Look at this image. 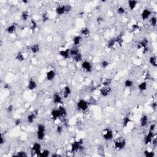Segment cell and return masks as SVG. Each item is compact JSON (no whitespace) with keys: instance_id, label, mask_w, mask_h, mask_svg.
<instances>
[{"instance_id":"obj_21","label":"cell","mask_w":157,"mask_h":157,"mask_svg":"<svg viewBox=\"0 0 157 157\" xmlns=\"http://www.w3.org/2000/svg\"><path fill=\"white\" fill-rule=\"evenodd\" d=\"M55 12L56 14L58 15H61L66 14L65 13V9H64V5L62 6H58L55 9Z\"/></svg>"},{"instance_id":"obj_3","label":"cell","mask_w":157,"mask_h":157,"mask_svg":"<svg viewBox=\"0 0 157 157\" xmlns=\"http://www.w3.org/2000/svg\"><path fill=\"white\" fill-rule=\"evenodd\" d=\"M41 152V145L39 143L36 142L33 144L31 149V156H37L39 157V155Z\"/></svg>"},{"instance_id":"obj_15","label":"cell","mask_w":157,"mask_h":157,"mask_svg":"<svg viewBox=\"0 0 157 157\" xmlns=\"http://www.w3.org/2000/svg\"><path fill=\"white\" fill-rule=\"evenodd\" d=\"M71 93V88L69 86H65L63 89V96L64 98H68L69 96Z\"/></svg>"},{"instance_id":"obj_1","label":"cell","mask_w":157,"mask_h":157,"mask_svg":"<svg viewBox=\"0 0 157 157\" xmlns=\"http://www.w3.org/2000/svg\"><path fill=\"white\" fill-rule=\"evenodd\" d=\"M82 144H83L82 139H80L79 140L74 142L73 143L71 144V152L74 153V152H77L78 151L81 150L83 149Z\"/></svg>"},{"instance_id":"obj_5","label":"cell","mask_w":157,"mask_h":157,"mask_svg":"<svg viewBox=\"0 0 157 157\" xmlns=\"http://www.w3.org/2000/svg\"><path fill=\"white\" fill-rule=\"evenodd\" d=\"M89 102L86 101L84 99H80L77 103V107L80 110L82 111H85L89 108Z\"/></svg>"},{"instance_id":"obj_2","label":"cell","mask_w":157,"mask_h":157,"mask_svg":"<svg viewBox=\"0 0 157 157\" xmlns=\"http://www.w3.org/2000/svg\"><path fill=\"white\" fill-rule=\"evenodd\" d=\"M46 134V127L43 124H39L38 126V131H37V137L40 140L44 139Z\"/></svg>"},{"instance_id":"obj_45","label":"cell","mask_w":157,"mask_h":157,"mask_svg":"<svg viewBox=\"0 0 157 157\" xmlns=\"http://www.w3.org/2000/svg\"><path fill=\"white\" fill-rule=\"evenodd\" d=\"M49 20V15L47 12H44L42 15V20L43 22H46Z\"/></svg>"},{"instance_id":"obj_28","label":"cell","mask_w":157,"mask_h":157,"mask_svg":"<svg viewBox=\"0 0 157 157\" xmlns=\"http://www.w3.org/2000/svg\"><path fill=\"white\" fill-rule=\"evenodd\" d=\"M80 33L82 36H89L90 35V30L87 27H84L82 28V29L80 31Z\"/></svg>"},{"instance_id":"obj_23","label":"cell","mask_w":157,"mask_h":157,"mask_svg":"<svg viewBox=\"0 0 157 157\" xmlns=\"http://www.w3.org/2000/svg\"><path fill=\"white\" fill-rule=\"evenodd\" d=\"M116 39L115 38H113L110 39L108 41L107 44V47L109 48L110 49H112L114 47V46H115L116 44Z\"/></svg>"},{"instance_id":"obj_48","label":"cell","mask_w":157,"mask_h":157,"mask_svg":"<svg viewBox=\"0 0 157 157\" xmlns=\"http://www.w3.org/2000/svg\"><path fill=\"white\" fill-rule=\"evenodd\" d=\"M13 110H14V107H13V106L11 105V104H9V105L7 107V108H6V112H8V114H11V113L13 111Z\"/></svg>"},{"instance_id":"obj_26","label":"cell","mask_w":157,"mask_h":157,"mask_svg":"<svg viewBox=\"0 0 157 157\" xmlns=\"http://www.w3.org/2000/svg\"><path fill=\"white\" fill-rule=\"evenodd\" d=\"M15 59H17V61L21 62V61H24L25 58V56L22 52H18L15 55Z\"/></svg>"},{"instance_id":"obj_6","label":"cell","mask_w":157,"mask_h":157,"mask_svg":"<svg viewBox=\"0 0 157 157\" xmlns=\"http://www.w3.org/2000/svg\"><path fill=\"white\" fill-rule=\"evenodd\" d=\"M102 137L106 140H110L113 139L114 133L110 129L106 128L102 132Z\"/></svg>"},{"instance_id":"obj_35","label":"cell","mask_w":157,"mask_h":157,"mask_svg":"<svg viewBox=\"0 0 157 157\" xmlns=\"http://www.w3.org/2000/svg\"><path fill=\"white\" fill-rule=\"evenodd\" d=\"M116 39V42L118 43L120 46L122 44V43L123 42V35H122V34H119L117 37H116L115 38Z\"/></svg>"},{"instance_id":"obj_9","label":"cell","mask_w":157,"mask_h":157,"mask_svg":"<svg viewBox=\"0 0 157 157\" xmlns=\"http://www.w3.org/2000/svg\"><path fill=\"white\" fill-rule=\"evenodd\" d=\"M99 92H100V94L101 95V96H103V97H106L111 92V89H110V87L104 86V87H101V89H100Z\"/></svg>"},{"instance_id":"obj_42","label":"cell","mask_w":157,"mask_h":157,"mask_svg":"<svg viewBox=\"0 0 157 157\" xmlns=\"http://www.w3.org/2000/svg\"><path fill=\"white\" fill-rule=\"evenodd\" d=\"M149 23L151 26L155 27L157 25V18L155 17H151L149 20Z\"/></svg>"},{"instance_id":"obj_44","label":"cell","mask_w":157,"mask_h":157,"mask_svg":"<svg viewBox=\"0 0 157 157\" xmlns=\"http://www.w3.org/2000/svg\"><path fill=\"white\" fill-rule=\"evenodd\" d=\"M144 154L146 157H155V153L153 152H149V150H146L144 152Z\"/></svg>"},{"instance_id":"obj_49","label":"cell","mask_w":157,"mask_h":157,"mask_svg":"<svg viewBox=\"0 0 157 157\" xmlns=\"http://www.w3.org/2000/svg\"><path fill=\"white\" fill-rule=\"evenodd\" d=\"M63 131V127L61 125H58L56 127V132L58 134H61Z\"/></svg>"},{"instance_id":"obj_52","label":"cell","mask_w":157,"mask_h":157,"mask_svg":"<svg viewBox=\"0 0 157 157\" xmlns=\"http://www.w3.org/2000/svg\"><path fill=\"white\" fill-rule=\"evenodd\" d=\"M14 123L16 127H18L20 124L21 123V120L20 119H15V122H14Z\"/></svg>"},{"instance_id":"obj_41","label":"cell","mask_w":157,"mask_h":157,"mask_svg":"<svg viewBox=\"0 0 157 157\" xmlns=\"http://www.w3.org/2000/svg\"><path fill=\"white\" fill-rule=\"evenodd\" d=\"M13 157H28V154L25 152L24 151H20L17 152V154L13 155Z\"/></svg>"},{"instance_id":"obj_51","label":"cell","mask_w":157,"mask_h":157,"mask_svg":"<svg viewBox=\"0 0 157 157\" xmlns=\"http://www.w3.org/2000/svg\"><path fill=\"white\" fill-rule=\"evenodd\" d=\"M0 139H0V144L3 145V144L5 142V137L3 134H1V135H0Z\"/></svg>"},{"instance_id":"obj_25","label":"cell","mask_w":157,"mask_h":157,"mask_svg":"<svg viewBox=\"0 0 157 157\" xmlns=\"http://www.w3.org/2000/svg\"><path fill=\"white\" fill-rule=\"evenodd\" d=\"M82 39V38L81 37V36H80V35L75 36L73 38L74 46H79V45L80 43H81Z\"/></svg>"},{"instance_id":"obj_60","label":"cell","mask_w":157,"mask_h":157,"mask_svg":"<svg viewBox=\"0 0 157 157\" xmlns=\"http://www.w3.org/2000/svg\"><path fill=\"white\" fill-rule=\"evenodd\" d=\"M148 47H145V48H144V49H143V53H147V52H148Z\"/></svg>"},{"instance_id":"obj_8","label":"cell","mask_w":157,"mask_h":157,"mask_svg":"<svg viewBox=\"0 0 157 157\" xmlns=\"http://www.w3.org/2000/svg\"><path fill=\"white\" fill-rule=\"evenodd\" d=\"M154 137V133L153 131H149V133L146 134V136L144 137V143L146 145H148L152 142V140Z\"/></svg>"},{"instance_id":"obj_58","label":"cell","mask_w":157,"mask_h":157,"mask_svg":"<svg viewBox=\"0 0 157 157\" xmlns=\"http://www.w3.org/2000/svg\"><path fill=\"white\" fill-rule=\"evenodd\" d=\"M10 85H9V84H8V83H6V84H5L4 85V89H5V90H7V89H10Z\"/></svg>"},{"instance_id":"obj_19","label":"cell","mask_w":157,"mask_h":157,"mask_svg":"<svg viewBox=\"0 0 157 157\" xmlns=\"http://www.w3.org/2000/svg\"><path fill=\"white\" fill-rule=\"evenodd\" d=\"M55 76H56L55 72L53 70H50L46 74V78H47V79L48 81H51L54 79V78L55 77Z\"/></svg>"},{"instance_id":"obj_10","label":"cell","mask_w":157,"mask_h":157,"mask_svg":"<svg viewBox=\"0 0 157 157\" xmlns=\"http://www.w3.org/2000/svg\"><path fill=\"white\" fill-rule=\"evenodd\" d=\"M152 14V11L149 9H144L141 13V18L143 20H147Z\"/></svg>"},{"instance_id":"obj_22","label":"cell","mask_w":157,"mask_h":157,"mask_svg":"<svg viewBox=\"0 0 157 157\" xmlns=\"http://www.w3.org/2000/svg\"><path fill=\"white\" fill-rule=\"evenodd\" d=\"M137 3H138V2H137V1H136V0H129L128 1L129 9H130L131 11H133V10L136 8Z\"/></svg>"},{"instance_id":"obj_16","label":"cell","mask_w":157,"mask_h":157,"mask_svg":"<svg viewBox=\"0 0 157 157\" xmlns=\"http://www.w3.org/2000/svg\"><path fill=\"white\" fill-rule=\"evenodd\" d=\"M79 49L78 46H74L73 47H72L69 49V54H70V55L73 56V57L74 56H76V55H77V54H79Z\"/></svg>"},{"instance_id":"obj_30","label":"cell","mask_w":157,"mask_h":157,"mask_svg":"<svg viewBox=\"0 0 157 157\" xmlns=\"http://www.w3.org/2000/svg\"><path fill=\"white\" fill-rule=\"evenodd\" d=\"M149 63L152 66L156 68L157 66V57L155 56H152L149 58Z\"/></svg>"},{"instance_id":"obj_33","label":"cell","mask_w":157,"mask_h":157,"mask_svg":"<svg viewBox=\"0 0 157 157\" xmlns=\"http://www.w3.org/2000/svg\"><path fill=\"white\" fill-rule=\"evenodd\" d=\"M130 122H131V119H130L129 117L127 116V117H124L123 119V123H122L123 127L124 128H126V127H128V124L130 123Z\"/></svg>"},{"instance_id":"obj_40","label":"cell","mask_w":157,"mask_h":157,"mask_svg":"<svg viewBox=\"0 0 157 157\" xmlns=\"http://www.w3.org/2000/svg\"><path fill=\"white\" fill-rule=\"evenodd\" d=\"M117 12L118 14H119V15H123V14H125L126 11H125V9L123 7L119 6V8H117Z\"/></svg>"},{"instance_id":"obj_46","label":"cell","mask_w":157,"mask_h":157,"mask_svg":"<svg viewBox=\"0 0 157 157\" xmlns=\"http://www.w3.org/2000/svg\"><path fill=\"white\" fill-rule=\"evenodd\" d=\"M101 66L102 68L106 69L108 67V66L109 65V62L107 60H103V61H101Z\"/></svg>"},{"instance_id":"obj_61","label":"cell","mask_w":157,"mask_h":157,"mask_svg":"<svg viewBox=\"0 0 157 157\" xmlns=\"http://www.w3.org/2000/svg\"><path fill=\"white\" fill-rule=\"evenodd\" d=\"M22 3H24L25 4H28L29 2H28V1H26V0H23V1H22Z\"/></svg>"},{"instance_id":"obj_59","label":"cell","mask_w":157,"mask_h":157,"mask_svg":"<svg viewBox=\"0 0 157 157\" xmlns=\"http://www.w3.org/2000/svg\"><path fill=\"white\" fill-rule=\"evenodd\" d=\"M61 155H59V154H57V153H53V154H52V155H51V157H61Z\"/></svg>"},{"instance_id":"obj_39","label":"cell","mask_w":157,"mask_h":157,"mask_svg":"<svg viewBox=\"0 0 157 157\" xmlns=\"http://www.w3.org/2000/svg\"><path fill=\"white\" fill-rule=\"evenodd\" d=\"M50 155V151L47 149L44 150L42 152H41L39 155V157H47Z\"/></svg>"},{"instance_id":"obj_4","label":"cell","mask_w":157,"mask_h":157,"mask_svg":"<svg viewBox=\"0 0 157 157\" xmlns=\"http://www.w3.org/2000/svg\"><path fill=\"white\" fill-rule=\"evenodd\" d=\"M126 140L124 139H117L114 140V147L116 150H120L125 148Z\"/></svg>"},{"instance_id":"obj_11","label":"cell","mask_w":157,"mask_h":157,"mask_svg":"<svg viewBox=\"0 0 157 157\" xmlns=\"http://www.w3.org/2000/svg\"><path fill=\"white\" fill-rule=\"evenodd\" d=\"M149 123V117L146 115H143L140 120V125L141 127H145Z\"/></svg>"},{"instance_id":"obj_24","label":"cell","mask_w":157,"mask_h":157,"mask_svg":"<svg viewBox=\"0 0 157 157\" xmlns=\"http://www.w3.org/2000/svg\"><path fill=\"white\" fill-rule=\"evenodd\" d=\"M30 50L31 52L33 53H38L40 51V47L39 45L38 44H34L32 45L31 46Z\"/></svg>"},{"instance_id":"obj_18","label":"cell","mask_w":157,"mask_h":157,"mask_svg":"<svg viewBox=\"0 0 157 157\" xmlns=\"http://www.w3.org/2000/svg\"><path fill=\"white\" fill-rule=\"evenodd\" d=\"M37 84L36 82L35 81H34L33 79L30 80L28 84V89L30 90H35L37 88Z\"/></svg>"},{"instance_id":"obj_53","label":"cell","mask_w":157,"mask_h":157,"mask_svg":"<svg viewBox=\"0 0 157 157\" xmlns=\"http://www.w3.org/2000/svg\"><path fill=\"white\" fill-rule=\"evenodd\" d=\"M89 102V104H92V105H95V104H96V101L95 98H92H92L90 99V101H89V102Z\"/></svg>"},{"instance_id":"obj_37","label":"cell","mask_w":157,"mask_h":157,"mask_svg":"<svg viewBox=\"0 0 157 157\" xmlns=\"http://www.w3.org/2000/svg\"><path fill=\"white\" fill-rule=\"evenodd\" d=\"M98 153L100 156H104V149L103 145H99L98 147Z\"/></svg>"},{"instance_id":"obj_13","label":"cell","mask_w":157,"mask_h":157,"mask_svg":"<svg viewBox=\"0 0 157 157\" xmlns=\"http://www.w3.org/2000/svg\"><path fill=\"white\" fill-rule=\"evenodd\" d=\"M149 44V41L147 39L144 38V39H142V41H140L139 43H138V44H137V48L138 49H142V48H145L146 47H147V45Z\"/></svg>"},{"instance_id":"obj_14","label":"cell","mask_w":157,"mask_h":157,"mask_svg":"<svg viewBox=\"0 0 157 157\" xmlns=\"http://www.w3.org/2000/svg\"><path fill=\"white\" fill-rule=\"evenodd\" d=\"M37 117V113L36 112H32L27 116V122L28 123H33Z\"/></svg>"},{"instance_id":"obj_57","label":"cell","mask_w":157,"mask_h":157,"mask_svg":"<svg viewBox=\"0 0 157 157\" xmlns=\"http://www.w3.org/2000/svg\"><path fill=\"white\" fill-rule=\"evenodd\" d=\"M151 107L153 109V110H156L157 108V103L156 102H152V104H151Z\"/></svg>"},{"instance_id":"obj_7","label":"cell","mask_w":157,"mask_h":157,"mask_svg":"<svg viewBox=\"0 0 157 157\" xmlns=\"http://www.w3.org/2000/svg\"><path fill=\"white\" fill-rule=\"evenodd\" d=\"M82 68L87 72H91L92 71V65L89 61H84L81 64Z\"/></svg>"},{"instance_id":"obj_43","label":"cell","mask_w":157,"mask_h":157,"mask_svg":"<svg viewBox=\"0 0 157 157\" xmlns=\"http://www.w3.org/2000/svg\"><path fill=\"white\" fill-rule=\"evenodd\" d=\"M112 80L111 79H106L104 81H103V82H102V85L104 86H106V87H109L110 85V84L112 83Z\"/></svg>"},{"instance_id":"obj_36","label":"cell","mask_w":157,"mask_h":157,"mask_svg":"<svg viewBox=\"0 0 157 157\" xmlns=\"http://www.w3.org/2000/svg\"><path fill=\"white\" fill-rule=\"evenodd\" d=\"M74 60L76 63H79L81 61H82V55L81 53H79V54H77V55L74 56L73 57Z\"/></svg>"},{"instance_id":"obj_54","label":"cell","mask_w":157,"mask_h":157,"mask_svg":"<svg viewBox=\"0 0 157 157\" xmlns=\"http://www.w3.org/2000/svg\"><path fill=\"white\" fill-rule=\"evenodd\" d=\"M151 143H152V145L154 147H156L157 146V137H153V139H152V142Z\"/></svg>"},{"instance_id":"obj_47","label":"cell","mask_w":157,"mask_h":157,"mask_svg":"<svg viewBox=\"0 0 157 157\" xmlns=\"http://www.w3.org/2000/svg\"><path fill=\"white\" fill-rule=\"evenodd\" d=\"M64 9H65V13H68L72 11V7L70 4L64 5Z\"/></svg>"},{"instance_id":"obj_20","label":"cell","mask_w":157,"mask_h":157,"mask_svg":"<svg viewBox=\"0 0 157 157\" xmlns=\"http://www.w3.org/2000/svg\"><path fill=\"white\" fill-rule=\"evenodd\" d=\"M51 116H52V119L54 120H56L58 119H59V117H60V114H59V110L58 109H53L51 111Z\"/></svg>"},{"instance_id":"obj_17","label":"cell","mask_w":157,"mask_h":157,"mask_svg":"<svg viewBox=\"0 0 157 157\" xmlns=\"http://www.w3.org/2000/svg\"><path fill=\"white\" fill-rule=\"evenodd\" d=\"M59 55L64 59H68L70 56L69 54V49H66V50H62L59 52Z\"/></svg>"},{"instance_id":"obj_29","label":"cell","mask_w":157,"mask_h":157,"mask_svg":"<svg viewBox=\"0 0 157 157\" xmlns=\"http://www.w3.org/2000/svg\"><path fill=\"white\" fill-rule=\"evenodd\" d=\"M147 88V84L146 82H142L140 83L138 85V89L141 92H144V91L146 90Z\"/></svg>"},{"instance_id":"obj_32","label":"cell","mask_w":157,"mask_h":157,"mask_svg":"<svg viewBox=\"0 0 157 157\" xmlns=\"http://www.w3.org/2000/svg\"><path fill=\"white\" fill-rule=\"evenodd\" d=\"M58 110L59 111V114H60V116L61 117H65L66 115H67V111H66V109L64 108V107L60 106L58 108Z\"/></svg>"},{"instance_id":"obj_12","label":"cell","mask_w":157,"mask_h":157,"mask_svg":"<svg viewBox=\"0 0 157 157\" xmlns=\"http://www.w3.org/2000/svg\"><path fill=\"white\" fill-rule=\"evenodd\" d=\"M53 101L56 104H61L63 102V98L58 93H55L53 96Z\"/></svg>"},{"instance_id":"obj_27","label":"cell","mask_w":157,"mask_h":157,"mask_svg":"<svg viewBox=\"0 0 157 157\" xmlns=\"http://www.w3.org/2000/svg\"><path fill=\"white\" fill-rule=\"evenodd\" d=\"M16 30V25L12 24L6 28V31L9 34H13Z\"/></svg>"},{"instance_id":"obj_55","label":"cell","mask_w":157,"mask_h":157,"mask_svg":"<svg viewBox=\"0 0 157 157\" xmlns=\"http://www.w3.org/2000/svg\"><path fill=\"white\" fill-rule=\"evenodd\" d=\"M156 128V124L155 123H152L150 125L149 128V131H154V130H155Z\"/></svg>"},{"instance_id":"obj_34","label":"cell","mask_w":157,"mask_h":157,"mask_svg":"<svg viewBox=\"0 0 157 157\" xmlns=\"http://www.w3.org/2000/svg\"><path fill=\"white\" fill-rule=\"evenodd\" d=\"M30 28L32 31H35L36 29L37 28L38 26V23H37L36 21L34 20V19H31L30 21Z\"/></svg>"},{"instance_id":"obj_38","label":"cell","mask_w":157,"mask_h":157,"mask_svg":"<svg viewBox=\"0 0 157 157\" xmlns=\"http://www.w3.org/2000/svg\"><path fill=\"white\" fill-rule=\"evenodd\" d=\"M133 84H134V83H133V81L130 79L126 80L125 83H124L125 87H127V88H131L133 85Z\"/></svg>"},{"instance_id":"obj_31","label":"cell","mask_w":157,"mask_h":157,"mask_svg":"<svg viewBox=\"0 0 157 157\" xmlns=\"http://www.w3.org/2000/svg\"><path fill=\"white\" fill-rule=\"evenodd\" d=\"M28 17H29V13H28V11H24L21 12V18L23 21H27V20L28 19Z\"/></svg>"},{"instance_id":"obj_50","label":"cell","mask_w":157,"mask_h":157,"mask_svg":"<svg viewBox=\"0 0 157 157\" xmlns=\"http://www.w3.org/2000/svg\"><path fill=\"white\" fill-rule=\"evenodd\" d=\"M96 21H97V23L98 24H101V23L103 22L104 21V17L102 16H98L97 18H96Z\"/></svg>"},{"instance_id":"obj_56","label":"cell","mask_w":157,"mask_h":157,"mask_svg":"<svg viewBox=\"0 0 157 157\" xmlns=\"http://www.w3.org/2000/svg\"><path fill=\"white\" fill-rule=\"evenodd\" d=\"M139 28H140V27H139V26L137 24H133V25H132V29L134 31L139 30Z\"/></svg>"}]
</instances>
